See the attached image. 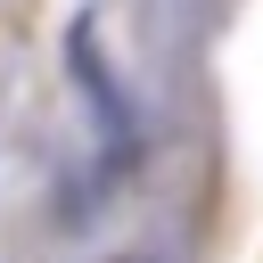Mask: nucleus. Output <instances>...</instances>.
Instances as JSON below:
<instances>
[]
</instances>
